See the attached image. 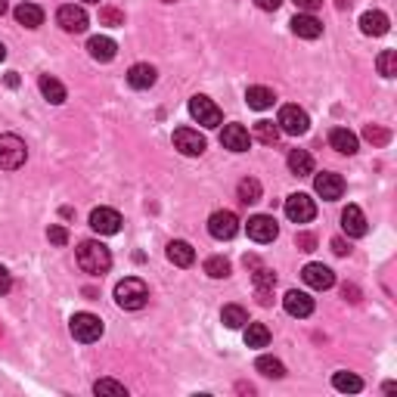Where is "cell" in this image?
Masks as SVG:
<instances>
[{"mask_svg":"<svg viewBox=\"0 0 397 397\" xmlns=\"http://www.w3.org/2000/svg\"><path fill=\"white\" fill-rule=\"evenodd\" d=\"M270 329L264 323H245V345L248 348H267Z\"/></svg>","mask_w":397,"mask_h":397,"instance_id":"obj_28","label":"cell"},{"mask_svg":"<svg viewBox=\"0 0 397 397\" xmlns=\"http://www.w3.org/2000/svg\"><path fill=\"white\" fill-rule=\"evenodd\" d=\"M286 217H289L292 224H307L317 217V205L314 199L307 196V193H295V196L286 199Z\"/></svg>","mask_w":397,"mask_h":397,"instance_id":"obj_7","label":"cell"},{"mask_svg":"<svg viewBox=\"0 0 397 397\" xmlns=\"http://www.w3.org/2000/svg\"><path fill=\"white\" fill-rule=\"evenodd\" d=\"M6 13V0H0V16H4Z\"/></svg>","mask_w":397,"mask_h":397,"instance_id":"obj_49","label":"cell"},{"mask_svg":"<svg viewBox=\"0 0 397 397\" xmlns=\"http://www.w3.org/2000/svg\"><path fill=\"white\" fill-rule=\"evenodd\" d=\"M10 289H13V276H10V270L0 267V295H6Z\"/></svg>","mask_w":397,"mask_h":397,"instance_id":"obj_43","label":"cell"},{"mask_svg":"<svg viewBox=\"0 0 397 397\" xmlns=\"http://www.w3.org/2000/svg\"><path fill=\"white\" fill-rule=\"evenodd\" d=\"M341 295H345L348 301H360V289H357V286H345V289H341Z\"/></svg>","mask_w":397,"mask_h":397,"instance_id":"obj_46","label":"cell"},{"mask_svg":"<svg viewBox=\"0 0 397 397\" xmlns=\"http://www.w3.org/2000/svg\"><path fill=\"white\" fill-rule=\"evenodd\" d=\"M115 50H118V47H115V41H112V37H106V35H97V37H90V41H87V53L97 62H112Z\"/></svg>","mask_w":397,"mask_h":397,"instance_id":"obj_21","label":"cell"},{"mask_svg":"<svg viewBox=\"0 0 397 397\" xmlns=\"http://www.w3.org/2000/svg\"><path fill=\"white\" fill-rule=\"evenodd\" d=\"M363 137H367L372 146H385L388 140H391V134H388L385 128H379V124H367V130H363Z\"/></svg>","mask_w":397,"mask_h":397,"instance_id":"obj_37","label":"cell"},{"mask_svg":"<svg viewBox=\"0 0 397 397\" xmlns=\"http://www.w3.org/2000/svg\"><path fill=\"white\" fill-rule=\"evenodd\" d=\"M258 372L261 376H267V379H283L286 376V367H283V360H276V357H258Z\"/></svg>","mask_w":397,"mask_h":397,"instance_id":"obj_32","label":"cell"},{"mask_svg":"<svg viewBox=\"0 0 397 397\" xmlns=\"http://www.w3.org/2000/svg\"><path fill=\"white\" fill-rule=\"evenodd\" d=\"M205 274L212 279H227L230 276V261L227 258H208L205 261Z\"/></svg>","mask_w":397,"mask_h":397,"instance_id":"obj_35","label":"cell"},{"mask_svg":"<svg viewBox=\"0 0 397 397\" xmlns=\"http://www.w3.org/2000/svg\"><path fill=\"white\" fill-rule=\"evenodd\" d=\"M376 68L382 78H394L397 75V53L394 50H382L376 59Z\"/></svg>","mask_w":397,"mask_h":397,"instance_id":"obj_33","label":"cell"},{"mask_svg":"<svg viewBox=\"0 0 397 397\" xmlns=\"http://www.w3.org/2000/svg\"><path fill=\"white\" fill-rule=\"evenodd\" d=\"M332 252H336V255H341V258H345V255H351V245H348L345 239H332Z\"/></svg>","mask_w":397,"mask_h":397,"instance_id":"obj_45","label":"cell"},{"mask_svg":"<svg viewBox=\"0 0 397 397\" xmlns=\"http://www.w3.org/2000/svg\"><path fill=\"white\" fill-rule=\"evenodd\" d=\"M292 31L298 37H305V41H317V37L323 35V22L317 19L314 13H298L292 19Z\"/></svg>","mask_w":397,"mask_h":397,"instance_id":"obj_18","label":"cell"},{"mask_svg":"<svg viewBox=\"0 0 397 397\" xmlns=\"http://www.w3.org/2000/svg\"><path fill=\"white\" fill-rule=\"evenodd\" d=\"M99 25H124V13L121 10H112V6H103L99 10Z\"/></svg>","mask_w":397,"mask_h":397,"instance_id":"obj_38","label":"cell"},{"mask_svg":"<svg viewBox=\"0 0 397 397\" xmlns=\"http://www.w3.org/2000/svg\"><path fill=\"white\" fill-rule=\"evenodd\" d=\"M161 4H174V0H161Z\"/></svg>","mask_w":397,"mask_h":397,"instance_id":"obj_51","label":"cell"},{"mask_svg":"<svg viewBox=\"0 0 397 397\" xmlns=\"http://www.w3.org/2000/svg\"><path fill=\"white\" fill-rule=\"evenodd\" d=\"M283 307H286V314H289V317H298V320H305V317L314 314V298H310L307 292L292 289V292H286Z\"/></svg>","mask_w":397,"mask_h":397,"instance_id":"obj_16","label":"cell"},{"mask_svg":"<svg viewBox=\"0 0 397 397\" xmlns=\"http://www.w3.org/2000/svg\"><path fill=\"white\" fill-rule=\"evenodd\" d=\"M388 16L382 13V10H369V13H363L360 16V31L363 35H369V37H382V35H388Z\"/></svg>","mask_w":397,"mask_h":397,"instance_id":"obj_19","label":"cell"},{"mask_svg":"<svg viewBox=\"0 0 397 397\" xmlns=\"http://www.w3.org/2000/svg\"><path fill=\"white\" fill-rule=\"evenodd\" d=\"M6 84H10V87H16V84H19V78H16V72L6 75Z\"/></svg>","mask_w":397,"mask_h":397,"instance_id":"obj_47","label":"cell"},{"mask_svg":"<svg viewBox=\"0 0 397 397\" xmlns=\"http://www.w3.org/2000/svg\"><path fill=\"white\" fill-rule=\"evenodd\" d=\"M329 143H332V149L341 152V155H354L357 152V134H351L348 128H332L329 130Z\"/></svg>","mask_w":397,"mask_h":397,"instance_id":"obj_22","label":"cell"},{"mask_svg":"<svg viewBox=\"0 0 397 397\" xmlns=\"http://www.w3.org/2000/svg\"><path fill=\"white\" fill-rule=\"evenodd\" d=\"M47 239H50L53 245H66L68 243V233H66V227H50V230H47Z\"/></svg>","mask_w":397,"mask_h":397,"instance_id":"obj_41","label":"cell"},{"mask_svg":"<svg viewBox=\"0 0 397 397\" xmlns=\"http://www.w3.org/2000/svg\"><path fill=\"white\" fill-rule=\"evenodd\" d=\"M279 134H283V130H279V124H274V121H258L255 124V137L261 140V143H276L279 140Z\"/></svg>","mask_w":397,"mask_h":397,"instance_id":"obj_34","label":"cell"},{"mask_svg":"<svg viewBox=\"0 0 397 397\" xmlns=\"http://www.w3.org/2000/svg\"><path fill=\"white\" fill-rule=\"evenodd\" d=\"M208 233H212L214 239H233L239 233V217L233 212H214L212 217H208Z\"/></svg>","mask_w":397,"mask_h":397,"instance_id":"obj_11","label":"cell"},{"mask_svg":"<svg viewBox=\"0 0 397 397\" xmlns=\"http://www.w3.org/2000/svg\"><path fill=\"white\" fill-rule=\"evenodd\" d=\"M221 143H224V149H230V152H248L252 134H248L243 124H227V128L221 130Z\"/></svg>","mask_w":397,"mask_h":397,"instance_id":"obj_13","label":"cell"},{"mask_svg":"<svg viewBox=\"0 0 397 397\" xmlns=\"http://www.w3.org/2000/svg\"><path fill=\"white\" fill-rule=\"evenodd\" d=\"M248 239H255V243H274V239L279 236V227H276V221L270 214H255V217H248Z\"/></svg>","mask_w":397,"mask_h":397,"instance_id":"obj_10","label":"cell"},{"mask_svg":"<svg viewBox=\"0 0 397 397\" xmlns=\"http://www.w3.org/2000/svg\"><path fill=\"white\" fill-rule=\"evenodd\" d=\"M301 279L310 286V289H332L336 286V274H332L326 264H307L305 270H301Z\"/></svg>","mask_w":397,"mask_h":397,"instance_id":"obj_15","label":"cell"},{"mask_svg":"<svg viewBox=\"0 0 397 397\" xmlns=\"http://www.w3.org/2000/svg\"><path fill=\"white\" fill-rule=\"evenodd\" d=\"M295 245H298L301 252H314V248H317V236H314V233H298V236H295Z\"/></svg>","mask_w":397,"mask_h":397,"instance_id":"obj_40","label":"cell"},{"mask_svg":"<svg viewBox=\"0 0 397 397\" xmlns=\"http://www.w3.org/2000/svg\"><path fill=\"white\" fill-rule=\"evenodd\" d=\"M4 59H6V47L0 44V62H4Z\"/></svg>","mask_w":397,"mask_h":397,"instance_id":"obj_48","label":"cell"},{"mask_svg":"<svg viewBox=\"0 0 397 397\" xmlns=\"http://www.w3.org/2000/svg\"><path fill=\"white\" fill-rule=\"evenodd\" d=\"M155 68L149 66V62H137V66H130V72H128V84L134 90H149L152 84H155Z\"/></svg>","mask_w":397,"mask_h":397,"instance_id":"obj_20","label":"cell"},{"mask_svg":"<svg viewBox=\"0 0 397 397\" xmlns=\"http://www.w3.org/2000/svg\"><path fill=\"white\" fill-rule=\"evenodd\" d=\"M56 22L62 25V31H68V35H81V31H87V13H84V6H75V4H66L59 6L56 13Z\"/></svg>","mask_w":397,"mask_h":397,"instance_id":"obj_9","label":"cell"},{"mask_svg":"<svg viewBox=\"0 0 397 397\" xmlns=\"http://www.w3.org/2000/svg\"><path fill=\"white\" fill-rule=\"evenodd\" d=\"M16 22L25 25V28H37L44 22V10L41 6H35V4H28V0H22V4L16 6Z\"/></svg>","mask_w":397,"mask_h":397,"instance_id":"obj_26","label":"cell"},{"mask_svg":"<svg viewBox=\"0 0 397 397\" xmlns=\"http://www.w3.org/2000/svg\"><path fill=\"white\" fill-rule=\"evenodd\" d=\"M221 323L227 326V329H243V326L248 323V314L239 305H227L221 310Z\"/></svg>","mask_w":397,"mask_h":397,"instance_id":"obj_30","label":"cell"},{"mask_svg":"<svg viewBox=\"0 0 397 397\" xmlns=\"http://www.w3.org/2000/svg\"><path fill=\"white\" fill-rule=\"evenodd\" d=\"M289 171L295 177H307V174H314V159H310V152H305V149H292L289 152Z\"/></svg>","mask_w":397,"mask_h":397,"instance_id":"obj_27","label":"cell"},{"mask_svg":"<svg viewBox=\"0 0 397 397\" xmlns=\"http://www.w3.org/2000/svg\"><path fill=\"white\" fill-rule=\"evenodd\" d=\"M115 301H118V307H124V310H140L149 301V289H146L143 279L128 276L115 286Z\"/></svg>","mask_w":397,"mask_h":397,"instance_id":"obj_2","label":"cell"},{"mask_svg":"<svg viewBox=\"0 0 397 397\" xmlns=\"http://www.w3.org/2000/svg\"><path fill=\"white\" fill-rule=\"evenodd\" d=\"M236 193H239V202H243V205H255V202H261V183L255 181V177L239 181Z\"/></svg>","mask_w":397,"mask_h":397,"instance_id":"obj_29","label":"cell"},{"mask_svg":"<svg viewBox=\"0 0 397 397\" xmlns=\"http://www.w3.org/2000/svg\"><path fill=\"white\" fill-rule=\"evenodd\" d=\"M174 146L181 149L183 155H202L205 152V137L193 128H177L174 130Z\"/></svg>","mask_w":397,"mask_h":397,"instance_id":"obj_14","label":"cell"},{"mask_svg":"<svg viewBox=\"0 0 397 397\" xmlns=\"http://www.w3.org/2000/svg\"><path fill=\"white\" fill-rule=\"evenodd\" d=\"M190 115L202 124V128H217V124L224 121V115H221V109L214 106V99L202 97V93H196V97L190 99Z\"/></svg>","mask_w":397,"mask_h":397,"instance_id":"obj_6","label":"cell"},{"mask_svg":"<svg viewBox=\"0 0 397 397\" xmlns=\"http://www.w3.org/2000/svg\"><path fill=\"white\" fill-rule=\"evenodd\" d=\"M341 230L348 233V236H354V239H360V236H367V214L360 212L357 205H348L345 212H341Z\"/></svg>","mask_w":397,"mask_h":397,"instance_id":"obj_17","label":"cell"},{"mask_svg":"<svg viewBox=\"0 0 397 397\" xmlns=\"http://www.w3.org/2000/svg\"><path fill=\"white\" fill-rule=\"evenodd\" d=\"M274 286H276V276L270 274V270H258V274H255V289L258 292H274Z\"/></svg>","mask_w":397,"mask_h":397,"instance_id":"obj_39","label":"cell"},{"mask_svg":"<svg viewBox=\"0 0 397 397\" xmlns=\"http://www.w3.org/2000/svg\"><path fill=\"white\" fill-rule=\"evenodd\" d=\"M68 329H72L75 341H84V345H90V341H97L103 336V323L93 314H75L72 320H68Z\"/></svg>","mask_w":397,"mask_h":397,"instance_id":"obj_4","label":"cell"},{"mask_svg":"<svg viewBox=\"0 0 397 397\" xmlns=\"http://www.w3.org/2000/svg\"><path fill=\"white\" fill-rule=\"evenodd\" d=\"M279 130L283 134H289V137H301V134H307V128H310V118H307V112L305 109H298V106H283L279 109Z\"/></svg>","mask_w":397,"mask_h":397,"instance_id":"obj_5","label":"cell"},{"mask_svg":"<svg viewBox=\"0 0 397 397\" xmlns=\"http://www.w3.org/2000/svg\"><path fill=\"white\" fill-rule=\"evenodd\" d=\"M245 103H248V109H255V112H264V109H270L276 103V93L270 87H248Z\"/></svg>","mask_w":397,"mask_h":397,"instance_id":"obj_25","label":"cell"},{"mask_svg":"<svg viewBox=\"0 0 397 397\" xmlns=\"http://www.w3.org/2000/svg\"><path fill=\"white\" fill-rule=\"evenodd\" d=\"M121 214L115 212V208H93L90 212V227L93 233H99V236H115V233L121 230Z\"/></svg>","mask_w":397,"mask_h":397,"instance_id":"obj_8","label":"cell"},{"mask_svg":"<svg viewBox=\"0 0 397 397\" xmlns=\"http://www.w3.org/2000/svg\"><path fill=\"white\" fill-rule=\"evenodd\" d=\"M78 264H81L84 274L90 276H103L109 267H112V252L97 243V239H84L81 245H78Z\"/></svg>","mask_w":397,"mask_h":397,"instance_id":"obj_1","label":"cell"},{"mask_svg":"<svg viewBox=\"0 0 397 397\" xmlns=\"http://www.w3.org/2000/svg\"><path fill=\"white\" fill-rule=\"evenodd\" d=\"M84 4H99V0H84Z\"/></svg>","mask_w":397,"mask_h":397,"instance_id":"obj_50","label":"cell"},{"mask_svg":"<svg viewBox=\"0 0 397 397\" xmlns=\"http://www.w3.org/2000/svg\"><path fill=\"white\" fill-rule=\"evenodd\" d=\"M332 385H336L338 391H345V394L363 391V379L354 376V372H336V376H332Z\"/></svg>","mask_w":397,"mask_h":397,"instance_id":"obj_31","label":"cell"},{"mask_svg":"<svg viewBox=\"0 0 397 397\" xmlns=\"http://www.w3.org/2000/svg\"><path fill=\"white\" fill-rule=\"evenodd\" d=\"M295 6H298L301 13H317L323 6V0H295Z\"/></svg>","mask_w":397,"mask_h":397,"instance_id":"obj_42","label":"cell"},{"mask_svg":"<svg viewBox=\"0 0 397 397\" xmlns=\"http://www.w3.org/2000/svg\"><path fill=\"white\" fill-rule=\"evenodd\" d=\"M37 87H41L47 103H53V106H62V103H66V97H68L66 87H62L56 78H50V75H41V78H37Z\"/></svg>","mask_w":397,"mask_h":397,"instance_id":"obj_23","label":"cell"},{"mask_svg":"<svg viewBox=\"0 0 397 397\" xmlns=\"http://www.w3.org/2000/svg\"><path fill=\"white\" fill-rule=\"evenodd\" d=\"M314 190L317 196L326 199V202H336L345 196V181H341V174H332V171H323V174L314 177Z\"/></svg>","mask_w":397,"mask_h":397,"instance_id":"obj_12","label":"cell"},{"mask_svg":"<svg viewBox=\"0 0 397 397\" xmlns=\"http://www.w3.org/2000/svg\"><path fill=\"white\" fill-rule=\"evenodd\" d=\"M255 4H258L264 13H276L279 6H283V0H255Z\"/></svg>","mask_w":397,"mask_h":397,"instance_id":"obj_44","label":"cell"},{"mask_svg":"<svg viewBox=\"0 0 397 397\" xmlns=\"http://www.w3.org/2000/svg\"><path fill=\"white\" fill-rule=\"evenodd\" d=\"M168 261L177 264V267H190V264L196 261V252H193L190 243H183V239H174V243H168Z\"/></svg>","mask_w":397,"mask_h":397,"instance_id":"obj_24","label":"cell"},{"mask_svg":"<svg viewBox=\"0 0 397 397\" xmlns=\"http://www.w3.org/2000/svg\"><path fill=\"white\" fill-rule=\"evenodd\" d=\"M93 391H97V394H112V397H124V394H128V388H124L121 382H115V379H99V382L93 385Z\"/></svg>","mask_w":397,"mask_h":397,"instance_id":"obj_36","label":"cell"},{"mask_svg":"<svg viewBox=\"0 0 397 397\" xmlns=\"http://www.w3.org/2000/svg\"><path fill=\"white\" fill-rule=\"evenodd\" d=\"M28 159V149L16 134H4L0 137V168L4 171H19Z\"/></svg>","mask_w":397,"mask_h":397,"instance_id":"obj_3","label":"cell"}]
</instances>
